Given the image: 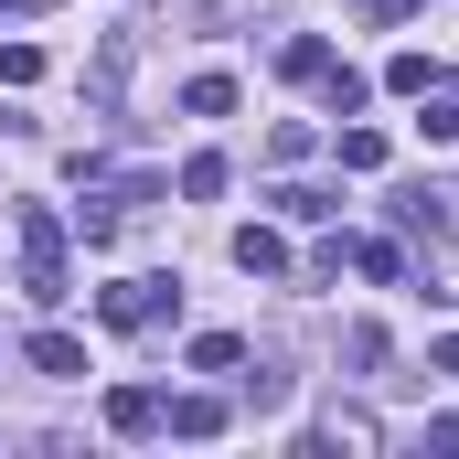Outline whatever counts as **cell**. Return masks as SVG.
I'll use <instances>...</instances> for the list:
<instances>
[{"instance_id": "obj_13", "label": "cell", "mask_w": 459, "mask_h": 459, "mask_svg": "<svg viewBox=\"0 0 459 459\" xmlns=\"http://www.w3.org/2000/svg\"><path fill=\"white\" fill-rule=\"evenodd\" d=\"M395 225H406V235H449V193H406Z\"/></svg>"}, {"instance_id": "obj_19", "label": "cell", "mask_w": 459, "mask_h": 459, "mask_svg": "<svg viewBox=\"0 0 459 459\" xmlns=\"http://www.w3.org/2000/svg\"><path fill=\"white\" fill-rule=\"evenodd\" d=\"M43 75V43H0V86H32Z\"/></svg>"}, {"instance_id": "obj_15", "label": "cell", "mask_w": 459, "mask_h": 459, "mask_svg": "<svg viewBox=\"0 0 459 459\" xmlns=\"http://www.w3.org/2000/svg\"><path fill=\"white\" fill-rule=\"evenodd\" d=\"M182 108H193V117H225V108H235V75H193Z\"/></svg>"}, {"instance_id": "obj_4", "label": "cell", "mask_w": 459, "mask_h": 459, "mask_svg": "<svg viewBox=\"0 0 459 459\" xmlns=\"http://www.w3.org/2000/svg\"><path fill=\"white\" fill-rule=\"evenodd\" d=\"M235 267L246 278H289V235L278 225H235Z\"/></svg>"}, {"instance_id": "obj_18", "label": "cell", "mask_w": 459, "mask_h": 459, "mask_svg": "<svg viewBox=\"0 0 459 459\" xmlns=\"http://www.w3.org/2000/svg\"><path fill=\"white\" fill-rule=\"evenodd\" d=\"M246 406H256V417H267V406H289V374H278V363H256V374H246Z\"/></svg>"}, {"instance_id": "obj_2", "label": "cell", "mask_w": 459, "mask_h": 459, "mask_svg": "<svg viewBox=\"0 0 459 459\" xmlns=\"http://www.w3.org/2000/svg\"><path fill=\"white\" fill-rule=\"evenodd\" d=\"M160 310H182L171 278H117V289H97V321H108V332H150Z\"/></svg>"}, {"instance_id": "obj_14", "label": "cell", "mask_w": 459, "mask_h": 459, "mask_svg": "<svg viewBox=\"0 0 459 459\" xmlns=\"http://www.w3.org/2000/svg\"><path fill=\"white\" fill-rule=\"evenodd\" d=\"M278 214H289V225H332L342 204H332V193H310V182H289V193H278Z\"/></svg>"}, {"instance_id": "obj_11", "label": "cell", "mask_w": 459, "mask_h": 459, "mask_svg": "<svg viewBox=\"0 0 459 459\" xmlns=\"http://www.w3.org/2000/svg\"><path fill=\"white\" fill-rule=\"evenodd\" d=\"M278 75H299V86H321V75H332V43H321V32H299V43L278 54Z\"/></svg>"}, {"instance_id": "obj_10", "label": "cell", "mask_w": 459, "mask_h": 459, "mask_svg": "<svg viewBox=\"0 0 459 459\" xmlns=\"http://www.w3.org/2000/svg\"><path fill=\"white\" fill-rule=\"evenodd\" d=\"M417 128H428V139H459V75H438V86H428V97H417Z\"/></svg>"}, {"instance_id": "obj_5", "label": "cell", "mask_w": 459, "mask_h": 459, "mask_svg": "<svg viewBox=\"0 0 459 459\" xmlns=\"http://www.w3.org/2000/svg\"><path fill=\"white\" fill-rule=\"evenodd\" d=\"M171 438H225V395H171Z\"/></svg>"}, {"instance_id": "obj_7", "label": "cell", "mask_w": 459, "mask_h": 459, "mask_svg": "<svg viewBox=\"0 0 459 459\" xmlns=\"http://www.w3.org/2000/svg\"><path fill=\"white\" fill-rule=\"evenodd\" d=\"M32 374H86V342H75V332H32Z\"/></svg>"}, {"instance_id": "obj_23", "label": "cell", "mask_w": 459, "mask_h": 459, "mask_svg": "<svg viewBox=\"0 0 459 459\" xmlns=\"http://www.w3.org/2000/svg\"><path fill=\"white\" fill-rule=\"evenodd\" d=\"M11 11H43V0H11Z\"/></svg>"}, {"instance_id": "obj_17", "label": "cell", "mask_w": 459, "mask_h": 459, "mask_svg": "<svg viewBox=\"0 0 459 459\" xmlns=\"http://www.w3.org/2000/svg\"><path fill=\"white\" fill-rule=\"evenodd\" d=\"M385 86H395V97H428L438 75H428V54H395V65H385Z\"/></svg>"}, {"instance_id": "obj_6", "label": "cell", "mask_w": 459, "mask_h": 459, "mask_svg": "<svg viewBox=\"0 0 459 459\" xmlns=\"http://www.w3.org/2000/svg\"><path fill=\"white\" fill-rule=\"evenodd\" d=\"M108 428H117V438H150V428H160V395H150V385H117V395H108Z\"/></svg>"}, {"instance_id": "obj_22", "label": "cell", "mask_w": 459, "mask_h": 459, "mask_svg": "<svg viewBox=\"0 0 459 459\" xmlns=\"http://www.w3.org/2000/svg\"><path fill=\"white\" fill-rule=\"evenodd\" d=\"M438 299H459V256H449V289H438Z\"/></svg>"}, {"instance_id": "obj_3", "label": "cell", "mask_w": 459, "mask_h": 459, "mask_svg": "<svg viewBox=\"0 0 459 459\" xmlns=\"http://www.w3.org/2000/svg\"><path fill=\"white\" fill-rule=\"evenodd\" d=\"M310 438H321V449H352V459H374V449H385V428H374L363 406H321V428H310Z\"/></svg>"}, {"instance_id": "obj_8", "label": "cell", "mask_w": 459, "mask_h": 459, "mask_svg": "<svg viewBox=\"0 0 459 459\" xmlns=\"http://www.w3.org/2000/svg\"><path fill=\"white\" fill-rule=\"evenodd\" d=\"M332 256H342V267H363V278H406V256H395L385 235H352V246H332Z\"/></svg>"}, {"instance_id": "obj_16", "label": "cell", "mask_w": 459, "mask_h": 459, "mask_svg": "<svg viewBox=\"0 0 459 459\" xmlns=\"http://www.w3.org/2000/svg\"><path fill=\"white\" fill-rule=\"evenodd\" d=\"M342 171H385V128H342Z\"/></svg>"}, {"instance_id": "obj_9", "label": "cell", "mask_w": 459, "mask_h": 459, "mask_svg": "<svg viewBox=\"0 0 459 459\" xmlns=\"http://www.w3.org/2000/svg\"><path fill=\"white\" fill-rule=\"evenodd\" d=\"M193 374H246V342L235 332H193Z\"/></svg>"}, {"instance_id": "obj_21", "label": "cell", "mask_w": 459, "mask_h": 459, "mask_svg": "<svg viewBox=\"0 0 459 459\" xmlns=\"http://www.w3.org/2000/svg\"><path fill=\"white\" fill-rule=\"evenodd\" d=\"M438 374H459V332H449V342H438Z\"/></svg>"}, {"instance_id": "obj_1", "label": "cell", "mask_w": 459, "mask_h": 459, "mask_svg": "<svg viewBox=\"0 0 459 459\" xmlns=\"http://www.w3.org/2000/svg\"><path fill=\"white\" fill-rule=\"evenodd\" d=\"M11 235H22V299H32V310H65V299H75V267H65V225H54L43 204H22V214H11Z\"/></svg>"}, {"instance_id": "obj_12", "label": "cell", "mask_w": 459, "mask_h": 459, "mask_svg": "<svg viewBox=\"0 0 459 459\" xmlns=\"http://www.w3.org/2000/svg\"><path fill=\"white\" fill-rule=\"evenodd\" d=\"M225 182H235V171H225V150H193V160H182V193H193V204H214Z\"/></svg>"}, {"instance_id": "obj_20", "label": "cell", "mask_w": 459, "mask_h": 459, "mask_svg": "<svg viewBox=\"0 0 459 459\" xmlns=\"http://www.w3.org/2000/svg\"><path fill=\"white\" fill-rule=\"evenodd\" d=\"M363 22H417V0H352Z\"/></svg>"}]
</instances>
